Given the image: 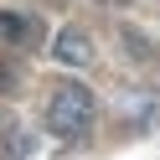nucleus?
Returning a JSON list of instances; mask_svg holds the SVG:
<instances>
[{
    "instance_id": "nucleus-1",
    "label": "nucleus",
    "mask_w": 160,
    "mask_h": 160,
    "mask_svg": "<svg viewBox=\"0 0 160 160\" xmlns=\"http://www.w3.org/2000/svg\"><path fill=\"white\" fill-rule=\"evenodd\" d=\"M93 119H98V98L88 83H57L52 88V98H47V134L52 139L72 145L93 129Z\"/></svg>"
},
{
    "instance_id": "nucleus-2",
    "label": "nucleus",
    "mask_w": 160,
    "mask_h": 160,
    "mask_svg": "<svg viewBox=\"0 0 160 160\" xmlns=\"http://www.w3.org/2000/svg\"><path fill=\"white\" fill-rule=\"evenodd\" d=\"M119 124L124 129H139V134H150V129H160V88H124L114 103Z\"/></svg>"
},
{
    "instance_id": "nucleus-3",
    "label": "nucleus",
    "mask_w": 160,
    "mask_h": 160,
    "mask_svg": "<svg viewBox=\"0 0 160 160\" xmlns=\"http://www.w3.org/2000/svg\"><path fill=\"white\" fill-rule=\"evenodd\" d=\"M52 62H62V67H88V62H93V36H88L83 26H62V31L52 36Z\"/></svg>"
},
{
    "instance_id": "nucleus-4",
    "label": "nucleus",
    "mask_w": 160,
    "mask_h": 160,
    "mask_svg": "<svg viewBox=\"0 0 160 160\" xmlns=\"http://www.w3.org/2000/svg\"><path fill=\"white\" fill-rule=\"evenodd\" d=\"M31 150H36V134L16 114H0V160H26Z\"/></svg>"
},
{
    "instance_id": "nucleus-5",
    "label": "nucleus",
    "mask_w": 160,
    "mask_h": 160,
    "mask_svg": "<svg viewBox=\"0 0 160 160\" xmlns=\"http://www.w3.org/2000/svg\"><path fill=\"white\" fill-rule=\"evenodd\" d=\"M42 36H47V26L36 21V16L0 11V42H5V47H31V42H42Z\"/></svg>"
},
{
    "instance_id": "nucleus-6",
    "label": "nucleus",
    "mask_w": 160,
    "mask_h": 160,
    "mask_svg": "<svg viewBox=\"0 0 160 160\" xmlns=\"http://www.w3.org/2000/svg\"><path fill=\"white\" fill-rule=\"evenodd\" d=\"M5 83H11V72H5V67H0V88H5Z\"/></svg>"
}]
</instances>
